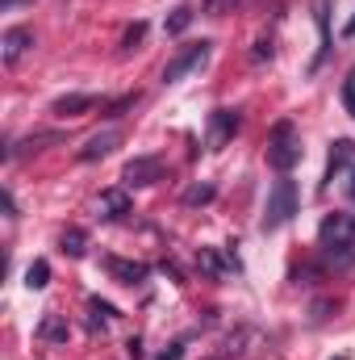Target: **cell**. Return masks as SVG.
<instances>
[{
    "label": "cell",
    "mask_w": 355,
    "mask_h": 360,
    "mask_svg": "<svg viewBox=\"0 0 355 360\" xmlns=\"http://www.w3.org/2000/svg\"><path fill=\"white\" fill-rule=\"evenodd\" d=\"M92 105H96L92 92H67V96H59V101L51 105V113H55V117H80V113H88Z\"/></svg>",
    "instance_id": "obj_14"
},
{
    "label": "cell",
    "mask_w": 355,
    "mask_h": 360,
    "mask_svg": "<svg viewBox=\"0 0 355 360\" xmlns=\"http://www.w3.org/2000/svg\"><path fill=\"white\" fill-rule=\"evenodd\" d=\"M213 197H217V188H213L209 180H196V184L184 188V205H209Z\"/></svg>",
    "instance_id": "obj_18"
},
{
    "label": "cell",
    "mask_w": 355,
    "mask_h": 360,
    "mask_svg": "<svg viewBox=\"0 0 355 360\" xmlns=\"http://www.w3.org/2000/svg\"><path fill=\"white\" fill-rule=\"evenodd\" d=\"M347 193L355 197V168H351V180H347Z\"/></svg>",
    "instance_id": "obj_29"
},
{
    "label": "cell",
    "mask_w": 355,
    "mask_h": 360,
    "mask_svg": "<svg viewBox=\"0 0 355 360\" xmlns=\"http://www.w3.org/2000/svg\"><path fill=\"white\" fill-rule=\"evenodd\" d=\"M326 0H318V30H322V51H318V59H314V72L326 63V55H330V17H326Z\"/></svg>",
    "instance_id": "obj_16"
},
{
    "label": "cell",
    "mask_w": 355,
    "mask_h": 360,
    "mask_svg": "<svg viewBox=\"0 0 355 360\" xmlns=\"http://www.w3.org/2000/svg\"><path fill=\"white\" fill-rule=\"evenodd\" d=\"M347 38H355V17L347 21Z\"/></svg>",
    "instance_id": "obj_30"
},
{
    "label": "cell",
    "mask_w": 355,
    "mask_h": 360,
    "mask_svg": "<svg viewBox=\"0 0 355 360\" xmlns=\"http://www.w3.org/2000/svg\"><path fill=\"white\" fill-rule=\"evenodd\" d=\"M0 205H4V214H8V218H17V201H13V193H8V188L0 193Z\"/></svg>",
    "instance_id": "obj_27"
},
{
    "label": "cell",
    "mask_w": 355,
    "mask_h": 360,
    "mask_svg": "<svg viewBox=\"0 0 355 360\" xmlns=\"http://www.w3.org/2000/svg\"><path fill=\"white\" fill-rule=\"evenodd\" d=\"M59 252H63V256H72V260H80V256L88 252V235H84L80 226H67V231L59 235Z\"/></svg>",
    "instance_id": "obj_15"
},
{
    "label": "cell",
    "mask_w": 355,
    "mask_h": 360,
    "mask_svg": "<svg viewBox=\"0 0 355 360\" xmlns=\"http://www.w3.org/2000/svg\"><path fill=\"white\" fill-rule=\"evenodd\" d=\"M196 264L209 272V276H222V272H243V260H239L234 243H226V252H217V248H201V252H196Z\"/></svg>",
    "instance_id": "obj_7"
},
{
    "label": "cell",
    "mask_w": 355,
    "mask_h": 360,
    "mask_svg": "<svg viewBox=\"0 0 355 360\" xmlns=\"http://www.w3.org/2000/svg\"><path fill=\"white\" fill-rule=\"evenodd\" d=\"M38 335H42V340H51V344H67V335H72V331H67V323H63L59 314H46V319H42V327H38Z\"/></svg>",
    "instance_id": "obj_17"
},
{
    "label": "cell",
    "mask_w": 355,
    "mask_h": 360,
    "mask_svg": "<svg viewBox=\"0 0 355 360\" xmlns=\"http://www.w3.org/2000/svg\"><path fill=\"white\" fill-rule=\"evenodd\" d=\"M126 348H130V356H134V360L142 356V340H138V335H134V340H130V344H126Z\"/></svg>",
    "instance_id": "obj_28"
},
{
    "label": "cell",
    "mask_w": 355,
    "mask_h": 360,
    "mask_svg": "<svg viewBox=\"0 0 355 360\" xmlns=\"http://www.w3.org/2000/svg\"><path fill=\"white\" fill-rule=\"evenodd\" d=\"M293 214H297V180L280 176L272 188H267V205H264L260 226L272 235V231H280L284 222H293Z\"/></svg>",
    "instance_id": "obj_3"
},
{
    "label": "cell",
    "mask_w": 355,
    "mask_h": 360,
    "mask_svg": "<svg viewBox=\"0 0 355 360\" xmlns=\"http://www.w3.org/2000/svg\"><path fill=\"white\" fill-rule=\"evenodd\" d=\"M126 214H130V193H126V188H105V193L96 197V218L117 222V218H126Z\"/></svg>",
    "instance_id": "obj_12"
},
{
    "label": "cell",
    "mask_w": 355,
    "mask_h": 360,
    "mask_svg": "<svg viewBox=\"0 0 355 360\" xmlns=\"http://www.w3.org/2000/svg\"><path fill=\"white\" fill-rule=\"evenodd\" d=\"M105 272L117 281V285H142L147 276H151V264H142V260H121V256H105L100 260Z\"/></svg>",
    "instance_id": "obj_8"
},
{
    "label": "cell",
    "mask_w": 355,
    "mask_h": 360,
    "mask_svg": "<svg viewBox=\"0 0 355 360\" xmlns=\"http://www.w3.org/2000/svg\"><path fill=\"white\" fill-rule=\"evenodd\" d=\"M51 143H63V134H59V130H38V134H29V139H21V143H8V147H4V160H17V155H25V151H46Z\"/></svg>",
    "instance_id": "obj_13"
},
{
    "label": "cell",
    "mask_w": 355,
    "mask_h": 360,
    "mask_svg": "<svg viewBox=\"0 0 355 360\" xmlns=\"http://www.w3.org/2000/svg\"><path fill=\"white\" fill-rule=\"evenodd\" d=\"M180 356H184V340H176L172 348H163V352H159V360H180Z\"/></svg>",
    "instance_id": "obj_26"
},
{
    "label": "cell",
    "mask_w": 355,
    "mask_h": 360,
    "mask_svg": "<svg viewBox=\"0 0 355 360\" xmlns=\"http://www.w3.org/2000/svg\"><path fill=\"white\" fill-rule=\"evenodd\" d=\"M88 314H92V331L96 327H105V323H113L117 319V310L109 306V302H100V297H88Z\"/></svg>",
    "instance_id": "obj_20"
},
{
    "label": "cell",
    "mask_w": 355,
    "mask_h": 360,
    "mask_svg": "<svg viewBox=\"0 0 355 360\" xmlns=\"http://www.w3.org/2000/svg\"><path fill=\"white\" fill-rule=\"evenodd\" d=\"M46 285H51V264L46 260H34L25 269V289H46Z\"/></svg>",
    "instance_id": "obj_19"
},
{
    "label": "cell",
    "mask_w": 355,
    "mask_h": 360,
    "mask_svg": "<svg viewBox=\"0 0 355 360\" xmlns=\"http://www.w3.org/2000/svg\"><path fill=\"white\" fill-rule=\"evenodd\" d=\"M318 248L335 269L355 264V214H343V210L326 214L318 226Z\"/></svg>",
    "instance_id": "obj_1"
},
{
    "label": "cell",
    "mask_w": 355,
    "mask_h": 360,
    "mask_svg": "<svg viewBox=\"0 0 355 360\" xmlns=\"http://www.w3.org/2000/svg\"><path fill=\"white\" fill-rule=\"evenodd\" d=\"M142 38H147V21H134L126 34H121V55H130V51H138L142 46Z\"/></svg>",
    "instance_id": "obj_21"
},
{
    "label": "cell",
    "mask_w": 355,
    "mask_h": 360,
    "mask_svg": "<svg viewBox=\"0 0 355 360\" xmlns=\"http://www.w3.org/2000/svg\"><path fill=\"white\" fill-rule=\"evenodd\" d=\"M335 360H347V356H335Z\"/></svg>",
    "instance_id": "obj_32"
},
{
    "label": "cell",
    "mask_w": 355,
    "mask_h": 360,
    "mask_svg": "<svg viewBox=\"0 0 355 360\" xmlns=\"http://www.w3.org/2000/svg\"><path fill=\"white\" fill-rule=\"evenodd\" d=\"M188 25H192V8H188V4H180L176 13H172V17L163 21V30H168V34H184Z\"/></svg>",
    "instance_id": "obj_22"
},
{
    "label": "cell",
    "mask_w": 355,
    "mask_h": 360,
    "mask_svg": "<svg viewBox=\"0 0 355 360\" xmlns=\"http://www.w3.org/2000/svg\"><path fill=\"white\" fill-rule=\"evenodd\" d=\"M272 55H276L272 38H260V42H255V51H251V63H264V59H272Z\"/></svg>",
    "instance_id": "obj_23"
},
{
    "label": "cell",
    "mask_w": 355,
    "mask_h": 360,
    "mask_svg": "<svg viewBox=\"0 0 355 360\" xmlns=\"http://www.w3.org/2000/svg\"><path fill=\"white\" fill-rule=\"evenodd\" d=\"M209 55H213V42H188V46H180L176 55L168 59V68H163V84H180L188 72H196V68H205L209 63Z\"/></svg>",
    "instance_id": "obj_4"
},
{
    "label": "cell",
    "mask_w": 355,
    "mask_h": 360,
    "mask_svg": "<svg viewBox=\"0 0 355 360\" xmlns=\"http://www.w3.org/2000/svg\"><path fill=\"white\" fill-rule=\"evenodd\" d=\"M239 126H243V113L239 109H213L209 113V130H205V147L209 151H222L239 134Z\"/></svg>",
    "instance_id": "obj_5"
},
{
    "label": "cell",
    "mask_w": 355,
    "mask_h": 360,
    "mask_svg": "<svg viewBox=\"0 0 355 360\" xmlns=\"http://www.w3.org/2000/svg\"><path fill=\"white\" fill-rule=\"evenodd\" d=\"M264 155H267V168H276L280 176H288V172L301 164V134H297V122H293V117H280V122L272 126Z\"/></svg>",
    "instance_id": "obj_2"
},
{
    "label": "cell",
    "mask_w": 355,
    "mask_h": 360,
    "mask_svg": "<svg viewBox=\"0 0 355 360\" xmlns=\"http://www.w3.org/2000/svg\"><path fill=\"white\" fill-rule=\"evenodd\" d=\"M134 105H138V92H130V96L113 101V105H109V117H121V113H126V109H134Z\"/></svg>",
    "instance_id": "obj_24"
},
{
    "label": "cell",
    "mask_w": 355,
    "mask_h": 360,
    "mask_svg": "<svg viewBox=\"0 0 355 360\" xmlns=\"http://www.w3.org/2000/svg\"><path fill=\"white\" fill-rule=\"evenodd\" d=\"M117 147H121V130H117V126H105V130H96L88 143L80 147V160H84V164H96V160L113 155Z\"/></svg>",
    "instance_id": "obj_9"
},
{
    "label": "cell",
    "mask_w": 355,
    "mask_h": 360,
    "mask_svg": "<svg viewBox=\"0 0 355 360\" xmlns=\"http://www.w3.org/2000/svg\"><path fill=\"white\" fill-rule=\"evenodd\" d=\"M29 46H34V30H29V25H13V30L0 34V59H4L8 68H13Z\"/></svg>",
    "instance_id": "obj_11"
},
{
    "label": "cell",
    "mask_w": 355,
    "mask_h": 360,
    "mask_svg": "<svg viewBox=\"0 0 355 360\" xmlns=\"http://www.w3.org/2000/svg\"><path fill=\"white\" fill-rule=\"evenodd\" d=\"M343 105H347V113L355 117V72L347 76V84H343Z\"/></svg>",
    "instance_id": "obj_25"
},
{
    "label": "cell",
    "mask_w": 355,
    "mask_h": 360,
    "mask_svg": "<svg viewBox=\"0 0 355 360\" xmlns=\"http://www.w3.org/2000/svg\"><path fill=\"white\" fill-rule=\"evenodd\" d=\"M159 180H163V160L159 155H138L121 172V184L126 188H147V184H159Z\"/></svg>",
    "instance_id": "obj_6"
},
{
    "label": "cell",
    "mask_w": 355,
    "mask_h": 360,
    "mask_svg": "<svg viewBox=\"0 0 355 360\" xmlns=\"http://www.w3.org/2000/svg\"><path fill=\"white\" fill-rule=\"evenodd\" d=\"M351 160H355V143H351V139H335V143H330V155H326V172H322L318 193H326V188H330V180L339 176L343 168H351Z\"/></svg>",
    "instance_id": "obj_10"
},
{
    "label": "cell",
    "mask_w": 355,
    "mask_h": 360,
    "mask_svg": "<svg viewBox=\"0 0 355 360\" xmlns=\"http://www.w3.org/2000/svg\"><path fill=\"white\" fill-rule=\"evenodd\" d=\"M13 4H21V0H0V8H13Z\"/></svg>",
    "instance_id": "obj_31"
}]
</instances>
